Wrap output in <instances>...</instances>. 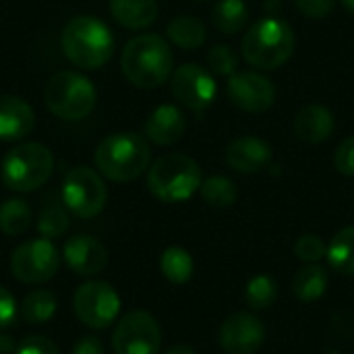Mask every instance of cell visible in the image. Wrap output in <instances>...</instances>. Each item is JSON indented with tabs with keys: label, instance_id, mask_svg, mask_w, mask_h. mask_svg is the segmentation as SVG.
<instances>
[{
	"label": "cell",
	"instance_id": "277c9868",
	"mask_svg": "<svg viewBox=\"0 0 354 354\" xmlns=\"http://www.w3.org/2000/svg\"><path fill=\"white\" fill-rule=\"evenodd\" d=\"M243 58L261 71L280 68L295 52L292 27L276 15L255 21L241 44Z\"/></svg>",
	"mask_w": 354,
	"mask_h": 354
},
{
	"label": "cell",
	"instance_id": "9a60e30c",
	"mask_svg": "<svg viewBox=\"0 0 354 354\" xmlns=\"http://www.w3.org/2000/svg\"><path fill=\"white\" fill-rule=\"evenodd\" d=\"M274 162V149L266 139L239 137L226 147V164L243 174H255L266 170Z\"/></svg>",
	"mask_w": 354,
	"mask_h": 354
},
{
	"label": "cell",
	"instance_id": "1f68e13d",
	"mask_svg": "<svg viewBox=\"0 0 354 354\" xmlns=\"http://www.w3.org/2000/svg\"><path fill=\"white\" fill-rule=\"evenodd\" d=\"M295 253L305 263H317V261H322L328 255V247H326L322 236H317V234H303L297 241V245H295Z\"/></svg>",
	"mask_w": 354,
	"mask_h": 354
},
{
	"label": "cell",
	"instance_id": "cb8c5ba5",
	"mask_svg": "<svg viewBox=\"0 0 354 354\" xmlns=\"http://www.w3.org/2000/svg\"><path fill=\"white\" fill-rule=\"evenodd\" d=\"M328 261L336 272L354 276V226L342 228L332 239L328 247Z\"/></svg>",
	"mask_w": 354,
	"mask_h": 354
},
{
	"label": "cell",
	"instance_id": "484cf974",
	"mask_svg": "<svg viewBox=\"0 0 354 354\" xmlns=\"http://www.w3.org/2000/svg\"><path fill=\"white\" fill-rule=\"evenodd\" d=\"M56 313V297L50 290H33L21 305V317L31 326L50 322Z\"/></svg>",
	"mask_w": 354,
	"mask_h": 354
},
{
	"label": "cell",
	"instance_id": "83f0119b",
	"mask_svg": "<svg viewBox=\"0 0 354 354\" xmlns=\"http://www.w3.org/2000/svg\"><path fill=\"white\" fill-rule=\"evenodd\" d=\"M201 199L212 207H228L236 201L239 189L228 176H209L199 187Z\"/></svg>",
	"mask_w": 354,
	"mask_h": 354
},
{
	"label": "cell",
	"instance_id": "d590c367",
	"mask_svg": "<svg viewBox=\"0 0 354 354\" xmlns=\"http://www.w3.org/2000/svg\"><path fill=\"white\" fill-rule=\"evenodd\" d=\"M15 317H17V301L4 286H0V330L8 328L15 322Z\"/></svg>",
	"mask_w": 354,
	"mask_h": 354
},
{
	"label": "cell",
	"instance_id": "ac0fdd59",
	"mask_svg": "<svg viewBox=\"0 0 354 354\" xmlns=\"http://www.w3.org/2000/svg\"><path fill=\"white\" fill-rule=\"evenodd\" d=\"M185 129H187V118L183 110L172 104L158 106L145 120V135L156 145L176 143L185 135Z\"/></svg>",
	"mask_w": 354,
	"mask_h": 354
},
{
	"label": "cell",
	"instance_id": "8fae6325",
	"mask_svg": "<svg viewBox=\"0 0 354 354\" xmlns=\"http://www.w3.org/2000/svg\"><path fill=\"white\" fill-rule=\"evenodd\" d=\"M160 346V326L147 311L127 313L112 334L114 354H158Z\"/></svg>",
	"mask_w": 354,
	"mask_h": 354
},
{
	"label": "cell",
	"instance_id": "f1b7e54d",
	"mask_svg": "<svg viewBox=\"0 0 354 354\" xmlns=\"http://www.w3.org/2000/svg\"><path fill=\"white\" fill-rule=\"evenodd\" d=\"M276 299H278V284L274 278L261 274L249 280L245 288V301L253 311H263L272 307Z\"/></svg>",
	"mask_w": 354,
	"mask_h": 354
},
{
	"label": "cell",
	"instance_id": "3957f363",
	"mask_svg": "<svg viewBox=\"0 0 354 354\" xmlns=\"http://www.w3.org/2000/svg\"><path fill=\"white\" fill-rule=\"evenodd\" d=\"M93 162L106 178L114 183H131L147 170L151 149L139 133L120 131L108 135L97 145Z\"/></svg>",
	"mask_w": 354,
	"mask_h": 354
},
{
	"label": "cell",
	"instance_id": "603a6c76",
	"mask_svg": "<svg viewBox=\"0 0 354 354\" xmlns=\"http://www.w3.org/2000/svg\"><path fill=\"white\" fill-rule=\"evenodd\" d=\"M212 21L218 31L226 35H234L243 31L249 21V8L245 0H218L212 10Z\"/></svg>",
	"mask_w": 354,
	"mask_h": 354
},
{
	"label": "cell",
	"instance_id": "d6a6232c",
	"mask_svg": "<svg viewBox=\"0 0 354 354\" xmlns=\"http://www.w3.org/2000/svg\"><path fill=\"white\" fill-rule=\"evenodd\" d=\"M334 166L340 174L344 176H354V135L344 139L336 153H334Z\"/></svg>",
	"mask_w": 354,
	"mask_h": 354
},
{
	"label": "cell",
	"instance_id": "74e56055",
	"mask_svg": "<svg viewBox=\"0 0 354 354\" xmlns=\"http://www.w3.org/2000/svg\"><path fill=\"white\" fill-rule=\"evenodd\" d=\"M17 342H15V338L12 336H8V334H0V354H12L17 353Z\"/></svg>",
	"mask_w": 354,
	"mask_h": 354
},
{
	"label": "cell",
	"instance_id": "7a4b0ae2",
	"mask_svg": "<svg viewBox=\"0 0 354 354\" xmlns=\"http://www.w3.org/2000/svg\"><path fill=\"white\" fill-rule=\"evenodd\" d=\"M60 44L64 56L83 71L102 68L114 52V35L110 27L91 15L73 17L62 29Z\"/></svg>",
	"mask_w": 354,
	"mask_h": 354
},
{
	"label": "cell",
	"instance_id": "d4e9b609",
	"mask_svg": "<svg viewBox=\"0 0 354 354\" xmlns=\"http://www.w3.org/2000/svg\"><path fill=\"white\" fill-rule=\"evenodd\" d=\"M193 257L189 251H185L183 247H168L162 253L160 259V270L164 274V278L172 284H185L191 280L193 276Z\"/></svg>",
	"mask_w": 354,
	"mask_h": 354
},
{
	"label": "cell",
	"instance_id": "ba28073f",
	"mask_svg": "<svg viewBox=\"0 0 354 354\" xmlns=\"http://www.w3.org/2000/svg\"><path fill=\"white\" fill-rule=\"evenodd\" d=\"M64 205L79 218L97 216L108 201V189L102 176L85 166L71 168L62 183Z\"/></svg>",
	"mask_w": 354,
	"mask_h": 354
},
{
	"label": "cell",
	"instance_id": "e575fe53",
	"mask_svg": "<svg viewBox=\"0 0 354 354\" xmlns=\"http://www.w3.org/2000/svg\"><path fill=\"white\" fill-rule=\"evenodd\" d=\"M15 354H60V351L52 340H48L44 336H31L19 344Z\"/></svg>",
	"mask_w": 354,
	"mask_h": 354
},
{
	"label": "cell",
	"instance_id": "5bb4252c",
	"mask_svg": "<svg viewBox=\"0 0 354 354\" xmlns=\"http://www.w3.org/2000/svg\"><path fill=\"white\" fill-rule=\"evenodd\" d=\"M263 340L266 328L251 311L232 313L220 328V346L226 354H255Z\"/></svg>",
	"mask_w": 354,
	"mask_h": 354
},
{
	"label": "cell",
	"instance_id": "f546056e",
	"mask_svg": "<svg viewBox=\"0 0 354 354\" xmlns=\"http://www.w3.org/2000/svg\"><path fill=\"white\" fill-rule=\"evenodd\" d=\"M207 64H209L212 73H216L220 77H232L234 73H239V54L232 46L218 44L209 50Z\"/></svg>",
	"mask_w": 354,
	"mask_h": 354
},
{
	"label": "cell",
	"instance_id": "52a82bcc",
	"mask_svg": "<svg viewBox=\"0 0 354 354\" xmlns=\"http://www.w3.org/2000/svg\"><path fill=\"white\" fill-rule=\"evenodd\" d=\"M54 170L52 151L37 143H21L10 149L2 162V180L17 193H29L48 183Z\"/></svg>",
	"mask_w": 354,
	"mask_h": 354
},
{
	"label": "cell",
	"instance_id": "6da1fadb",
	"mask_svg": "<svg viewBox=\"0 0 354 354\" xmlns=\"http://www.w3.org/2000/svg\"><path fill=\"white\" fill-rule=\"evenodd\" d=\"M124 77L139 89H156L172 77L174 56L170 44L156 33L133 37L120 56Z\"/></svg>",
	"mask_w": 354,
	"mask_h": 354
},
{
	"label": "cell",
	"instance_id": "7c38bea8",
	"mask_svg": "<svg viewBox=\"0 0 354 354\" xmlns=\"http://www.w3.org/2000/svg\"><path fill=\"white\" fill-rule=\"evenodd\" d=\"M172 95L189 110L193 112H203L207 110L218 93L216 81L212 73L195 62L183 64L172 73L170 81Z\"/></svg>",
	"mask_w": 354,
	"mask_h": 354
},
{
	"label": "cell",
	"instance_id": "ffe728a7",
	"mask_svg": "<svg viewBox=\"0 0 354 354\" xmlns=\"http://www.w3.org/2000/svg\"><path fill=\"white\" fill-rule=\"evenodd\" d=\"M114 21L127 29H147L158 19L156 0H110Z\"/></svg>",
	"mask_w": 354,
	"mask_h": 354
},
{
	"label": "cell",
	"instance_id": "836d02e7",
	"mask_svg": "<svg viewBox=\"0 0 354 354\" xmlns=\"http://www.w3.org/2000/svg\"><path fill=\"white\" fill-rule=\"evenodd\" d=\"M295 4L309 19H326L334 10L336 0H295Z\"/></svg>",
	"mask_w": 354,
	"mask_h": 354
},
{
	"label": "cell",
	"instance_id": "9c48e42d",
	"mask_svg": "<svg viewBox=\"0 0 354 354\" xmlns=\"http://www.w3.org/2000/svg\"><path fill=\"white\" fill-rule=\"evenodd\" d=\"M73 307L81 324L91 330H104L120 313V297L114 286L104 280H89L75 292Z\"/></svg>",
	"mask_w": 354,
	"mask_h": 354
},
{
	"label": "cell",
	"instance_id": "4fadbf2b",
	"mask_svg": "<svg viewBox=\"0 0 354 354\" xmlns=\"http://www.w3.org/2000/svg\"><path fill=\"white\" fill-rule=\"evenodd\" d=\"M226 91L230 102L245 112H266L276 104L274 83L255 71H239L228 77Z\"/></svg>",
	"mask_w": 354,
	"mask_h": 354
},
{
	"label": "cell",
	"instance_id": "8992f818",
	"mask_svg": "<svg viewBox=\"0 0 354 354\" xmlns=\"http://www.w3.org/2000/svg\"><path fill=\"white\" fill-rule=\"evenodd\" d=\"M44 102L54 116L62 120H81L93 112L97 93L85 75L60 71L46 83Z\"/></svg>",
	"mask_w": 354,
	"mask_h": 354
},
{
	"label": "cell",
	"instance_id": "4dcf8cb0",
	"mask_svg": "<svg viewBox=\"0 0 354 354\" xmlns=\"http://www.w3.org/2000/svg\"><path fill=\"white\" fill-rule=\"evenodd\" d=\"M68 228V216L60 205H48L37 222V230L44 239H58Z\"/></svg>",
	"mask_w": 354,
	"mask_h": 354
},
{
	"label": "cell",
	"instance_id": "4316f807",
	"mask_svg": "<svg viewBox=\"0 0 354 354\" xmlns=\"http://www.w3.org/2000/svg\"><path fill=\"white\" fill-rule=\"evenodd\" d=\"M31 226V207L23 199H8L0 205V230L19 236Z\"/></svg>",
	"mask_w": 354,
	"mask_h": 354
},
{
	"label": "cell",
	"instance_id": "f35d334b",
	"mask_svg": "<svg viewBox=\"0 0 354 354\" xmlns=\"http://www.w3.org/2000/svg\"><path fill=\"white\" fill-rule=\"evenodd\" d=\"M166 354H197V353H195V348H191V346H187V344H178V346L170 348Z\"/></svg>",
	"mask_w": 354,
	"mask_h": 354
},
{
	"label": "cell",
	"instance_id": "ab89813d",
	"mask_svg": "<svg viewBox=\"0 0 354 354\" xmlns=\"http://www.w3.org/2000/svg\"><path fill=\"white\" fill-rule=\"evenodd\" d=\"M340 2H342V4H344V6H346V8H348V10L354 15V0H340Z\"/></svg>",
	"mask_w": 354,
	"mask_h": 354
},
{
	"label": "cell",
	"instance_id": "7402d4cb",
	"mask_svg": "<svg viewBox=\"0 0 354 354\" xmlns=\"http://www.w3.org/2000/svg\"><path fill=\"white\" fill-rule=\"evenodd\" d=\"M328 282V272L317 263H309L295 274L292 292L303 303H315L326 295Z\"/></svg>",
	"mask_w": 354,
	"mask_h": 354
},
{
	"label": "cell",
	"instance_id": "d6986e66",
	"mask_svg": "<svg viewBox=\"0 0 354 354\" xmlns=\"http://www.w3.org/2000/svg\"><path fill=\"white\" fill-rule=\"evenodd\" d=\"M334 127H336L334 114L322 104H309L303 110H299V114L295 116V124H292L297 139L303 143H311V145L330 139L334 133Z\"/></svg>",
	"mask_w": 354,
	"mask_h": 354
},
{
	"label": "cell",
	"instance_id": "30bf717a",
	"mask_svg": "<svg viewBox=\"0 0 354 354\" xmlns=\"http://www.w3.org/2000/svg\"><path fill=\"white\" fill-rule=\"evenodd\" d=\"M60 253L50 239H33L19 245L10 257V270L23 284H44L56 276Z\"/></svg>",
	"mask_w": 354,
	"mask_h": 354
},
{
	"label": "cell",
	"instance_id": "5b68a950",
	"mask_svg": "<svg viewBox=\"0 0 354 354\" xmlns=\"http://www.w3.org/2000/svg\"><path fill=\"white\" fill-rule=\"evenodd\" d=\"M203 183L199 164L187 153H166L158 158L147 174L151 195L166 203L191 199Z\"/></svg>",
	"mask_w": 354,
	"mask_h": 354
},
{
	"label": "cell",
	"instance_id": "44dd1931",
	"mask_svg": "<svg viewBox=\"0 0 354 354\" xmlns=\"http://www.w3.org/2000/svg\"><path fill=\"white\" fill-rule=\"evenodd\" d=\"M166 31H168L170 41L183 50H199L207 39V31H205L203 21L197 17H191V15L174 17L168 23Z\"/></svg>",
	"mask_w": 354,
	"mask_h": 354
},
{
	"label": "cell",
	"instance_id": "e0dca14e",
	"mask_svg": "<svg viewBox=\"0 0 354 354\" xmlns=\"http://www.w3.org/2000/svg\"><path fill=\"white\" fill-rule=\"evenodd\" d=\"M35 116L31 106L19 95H0V139L19 141L31 133Z\"/></svg>",
	"mask_w": 354,
	"mask_h": 354
},
{
	"label": "cell",
	"instance_id": "2e32d148",
	"mask_svg": "<svg viewBox=\"0 0 354 354\" xmlns=\"http://www.w3.org/2000/svg\"><path fill=\"white\" fill-rule=\"evenodd\" d=\"M64 261L71 268V272L89 278L100 274L106 263H108V251L106 247L89 236V234H79L66 241L64 245Z\"/></svg>",
	"mask_w": 354,
	"mask_h": 354
},
{
	"label": "cell",
	"instance_id": "8d00e7d4",
	"mask_svg": "<svg viewBox=\"0 0 354 354\" xmlns=\"http://www.w3.org/2000/svg\"><path fill=\"white\" fill-rule=\"evenodd\" d=\"M73 354H104V346L97 338L93 336H85L81 338L75 348H73Z\"/></svg>",
	"mask_w": 354,
	"mask_h": 354
}]
</instances>
